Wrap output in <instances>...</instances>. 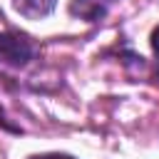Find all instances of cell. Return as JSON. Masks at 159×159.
Instances as JSON below:
<instances>
[{
	"mask_svg": "<svg viewBox=\"0 0 159 159\" xmlns=\"http://www.w3.org/2000/svg\"><path fill=\"white\" fill-rule=\"evenodd\" d=\"M55 2H57V0H12L15 10H17L20 15L30 17V20H37V17L50 15L52 7H55Z\"/></svg>",
	"mask_w": 159,
	"mask_h": 159,
	"instance_id": "cell-2",
	"label": "cell"
},
{
	"mask_svg": "<svg viewBox=\"0 0 159 159\" xmlns=\"http://www.w3.org/2000/svg\"><path fill=\"white\" fill-rule=\"evenodd\" d=\"M152 47H154V52H157V57H159V27L152 32Z\"/></svg>",
	"mask_w": 159,
	"mask_h": 159,
	"instance_id": "cell-3",
	"label": "cell"
},
{
	"mask_svg": "<svg viewBox=\"0 0 159 159\" xmlns=\"http://www.w3.org/2000/svg\"><path fill=\"white\" fill-rule=\"evenodd\" d=\"M30 57H32V47H30V42H27L22 35H15V32L0 35V60H2V62L20 67V65H25Z\"/></svg>",
	"mask_w": 159,
	"mask_h": 159,
	"instance_id": "cell-1",
	"label": "cell"
}]
</instances>
